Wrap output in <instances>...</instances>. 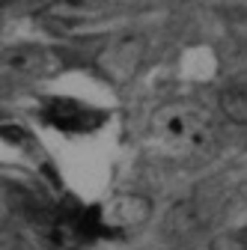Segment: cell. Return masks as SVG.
I'll list each match as a JSON object with an SVG mask.
<instances>
[{"label":"cell","instance_id":"obj_6","mask_svg":"<svg viewBox=\"0 0 247 250\" xmlns=\"http://www.w3.org/2000/svg\"><path fill=\"white\" fill-rule=\"evenodd\" d=\"M211 250H247V241L238 235V238H214L211 241Z\"/></svg>","mask_w":247,"mask_h":250},{"label":"cell","instance_id":"obj_2","mask_svg":"<svg viewBox=\"0 0 247 250\" xmlns=\"http://www.w3.org/2000/svg\"><path fill=\"white\" fill-rule=\"evenodd\" d=\"M42 119L57 131H89L102 122V113L75 99H51L42 107Z\"/></svg>","mask_w":247,"mask_h":250},{"label":"cell","instance_id":"obj_5","mask_svg":"<svg viewBox=\"0 0 247 250\" xmlns=\"http://www.w3.org/2000/svg\"><path fill=\"white\" fill-rule=\"evenodd\" d=\"M224 104H226L229 116L247 122V89H232V92H226V96H224Z\"/></svg>","mask_w":247,"mask_h":250},{"label":"cell","instance_id":"obj_8","mask_svg":"<svg viewBox=\"0 0 247 250\" xmlns=\"http://www.w3.org/2000/svg\"><path fill=\"white\" fill-rule=\"evenodd\" d=\"M241 238H244V241H247V229H244V235H241Z\"/></svg>","mask_w":247,"mask_h":250},{"label":"cell","instance_id":"obj_4","mask_svg":"<svg viewBox=\"0 0 247 250\" xmlns=\"http://www.w3.org/2000/svg\"><path fill=\"white\" fill-rule=\"evenodd\" d=\"M99 214H102L104 229L113 235L119 229L140 227L146 217H149V203L143 197H116L113 203H107L104 208H99Z\"/></svg>","mask_w":247,"mask_h":250},{"label":"cell","instance_id":"obj_3","mask_svg":"<svg viewBox=\"0 0 247 250\" xmlns=\"http://www.w3.org/2000/svg\"><path fill=\"white\" fill-rule=\"evenodd\" d=\"M3 62H6L9 72L24 75V78H48V75H54L60 69V60L48 48H39V45L12 48V51H6Z\"/></svg>","mask_w":247,"mask_h":250},{"label":"cell","instance_id":"obj_7","mask_svg":"<svg viewBox=\"0 0 247 250\" xmlns=\"http://www.w3.org/2000/svg\"><path fill=\"white\" fill-rule=\"evenodd\" d=\"M0 250H15V247H6V244H0Z\"/></svg>","mask_w":247,"mask_h":250},{"label":"cell","instance_id":"obj_1","mask_svg":"<svg viewBox=\"0 0 247 250\" xmlns=\"http://www.w3.org/2000/svg\"><path fill=\"white\" fill-rule=\"evenodd\" d=\"M149 134L161 152L176 155V158H194L214 146L218 122L203 104L170 102L152 113Z\"/></svg>","mask_w":247,"mask_h":250}]
</instances>
